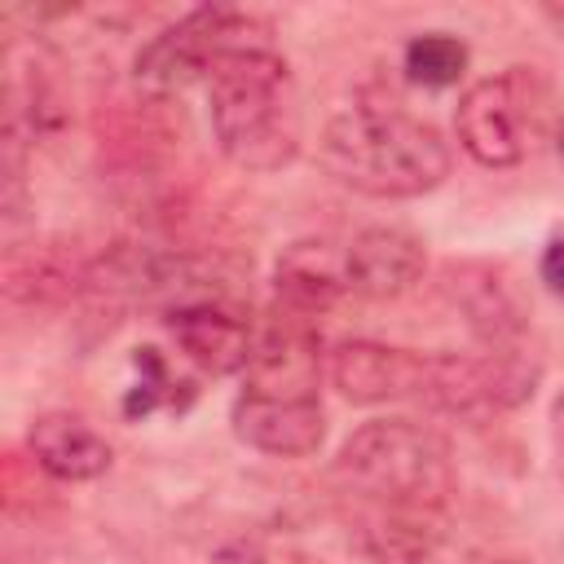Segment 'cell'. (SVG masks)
Masks as SVG:
<instances>
[{
	"instance_id": "1",
	"label": "cell",
	"mask_w": 564,
	"mask_h": 564,
	"mask_svg": "<svg viewBox=\"0 0 564 564\" xmlns=\"http://www.w3.org/2000/svg\"><path fill=\"white\" fill-rule=\"evenodd\" d=\"M330 480L339 494L370 507V520L383 516H427L449 511L458 476L449 441L414 419H370L335 454Z\"/></svg>"
},
{
	"instance_id": "2",
	"label": "cell",
	"mask_w": 564,
	"mask_h": 564,
	"mask_svg": "<svg viewBox=\"0 0 564 564\" xmlns=\"http://www.w3.org/2000/svg\"><path fill=\"white\" fill-rule=\"evenodd\" d=\"M322 163L357 194L419 198L449 176V145L397 101H357L326 123Z\"/></svg>"
},
{
	"instance_id": "3",
	"label": "cell",
	"mask_w": 564,
	"mask_h": 564,
	"mask_svg": "<svg viewBox=\"0 0 564 564\" xmlns=\"http://www.w3.org/2000/svg\"><path fill=\"white\" fill-rule=\"evenodd\" d=\"M212 132L220 154L242 172H278L300 154L304 115L286 57L260 44L225 57L207 79Z\"/></svg>"
},
{
	"instance_id": "4",
	"label": "cell",
	"mask_w": 564,
	"mask_h": 564,
	"mask_svg": "<svg viewBox=\"0 0 564 564\" xmlns=\"http://www.w3.org/2000/svg\"><path fill=\"white\" fill-rule=\"evenodd\" d=\"M260 44H273V26L264 18L242 13V9H225V4H207V9L176 18L150 44H141L132 75L145 93L172 97L198 79H212V70L225 57L260 48Z\"/></svg>"
},
{
	"instance_id": "5",
	"label": "cell",
	"mask_w": 564,
	"mask_h": 564,
	"mask_svg": "<svg viewBox=\"0 0 564 564\" xmlns=\"http://www.w3.org/2000/svg\"><path fill=\"white\" fill-rule=\"evenodd\" d=\"M542 366L520 348H485V352H423L419 401L458 419H485L516 410L533 397Z\"/></svg>"
},
{
	"instance_id": "6",
	"label": "cell",
	"mask_w": 564,
	"mask_h": 564,
	"mask_svg": "<svg viewBox=\"0 0 564 564\" xmlns=\"http://www.w3.org/2000/svg\"><path fill=\"white\" fill-rule=\"evenodd\" d=\"M317 375H322L317 322L273 308V317L256 335L242 392L269 397V401H317Z\"/></svg>"
},
{
	"instance_id": "7",
	"label": "cell",
	"mask_w": 564,
	"mask_h": 564,
	"mask_svg": "<svg viewBox=\"0 0 564 564\" xmlns=\"http://www.w3.org/2000/svg\"><path fill=\"white\" fill-rule=\"evenodd\" d=\"M454 128L463 150L480 167H516L524 159V101L520 75L476 79L454 110Z\"/></svg>"
},
{
	"instance_id": "8",
	"label": "cell",
	"mask_w": 564,
	"mask_h": 564,
	"mask_svg": "<svg viewBox=\"0 0 564 564\" xmlns=\"http://www.w3.org/2000/svg\"><path fill=\"white\" fill-rule=\"evenodd\" d=\"M326 375L339 388V397H348L357 405L419 401L423 352L392 348L379 339H344L326 352Z\"/></svg>"
},
{
	"instance_id": "9",
	"label": "cell",
	"mask_w": 564,
	"mask_h": 564,
	"mask_svg": "<svg viewBox=\"0 0 564 564\" xmlns=\"http://www.w3.org/2000/svg\"><path fill=\"white\" fill-rule=\"evenodd\" d=\"M167 330L181 344V352L194 366L212 370V375L247 370L251 348H256L251 322L234 304H225L220 295H189V300L172 304L167 308Z\"/></svg>"
},
{
	"instance_id": "10",
	"label": "cell",
	"mask_w": 564,
	"mask_h": 564,
	"mask_svg": "<svg viewBox=\"0 0 564 564\" xmlns=\"http://www.w3.org/2000/svg\"><path fill=\"white\" fill-rule=\"evenodd\" d=\"M366 546L375 564H494V555L476 538L454 529L449 511L370 520Z\"/></svg>"
},
{
	"instance_id": "11",
	"label": "cell",
	"mask_w": 564,
	"mask_h": 564,
	"mask_svg": "<svg viewBox=\"0 0 564 564\" xmlns=\"http://www.w3.org/2000/svg\"><path fill=\"white\" fill-rule=\"evenodd\" d=\"M427 269V251L414 234L397 225H370L344 247V282L366 300L405 295Z\"/></svg>"
},
{
	"instance_id": "12",
	"label": "cell",
	"mask_w": 564,
	"mask_h": 564,
	"mask_svg": "<svg viewBox=\"0 0 564 564\" xmlns=\"http://www.w3.org/2000/svg\"><path fill=\"white\" fill-rule=\"evenodd\" d=\"M234 432L273 458H308L326 436L322 401H269L242 392L234 401Z\"/></svg>"
},
{
	"instance_id": "13",
	"label": "cell",
	"mask_w": 564,
	"mask_h": 564,
	"mask_svg": "<svg viewBox=\"0 0 564 564\" xmlns=\"http://www.w3.org/2000/svg\"><path fill=\"white\" fill-rule=\"evenodd\" d=\"M26 449L53 480H97L110 467V441L66 410L40 414L26 432Z\"/></svg>"
},
{
	"instance_id": "14",
	"label": "cell",
	"mask_w": 564,
	"mask_h": 564,
	"mask_svg": "<svg viewBox=\"0 0 564 564\" xmlns=\"http://www.w3.org/2000/svg\"><path fill=\"white\" fill-rule=\"evenodd\" d=\"M445 295L463 313V322L489 344V348H516L524 317L511 295V286L485 269V264H449L445 269Z\"/></svg>"
},
{
	"instance_id": "15",
	"label": "cell",
	"mask_w": 564,
	"mask_h": 564,
	"mask_svg": "<svg viewBox=\"0 0 564 564\" xmlns=\"http://www.w3.org/2000/svg\"><path fill=\"white\" fill-rule=\"evenodd\" d=\"M273 291H278V308L317 322V313H326L348 291V282H344V251L335 256L326 242H291L278 256Z\"/></svg>"
},
{
	"instance_id": "16",
	"label": "cell",
	"mask_w": 564,
	"mask_h": 564,
	"mask_svg": "<svg viewBox=\"0 0 564 564\" xmlns=\"http://www.w3.org/2000/svg\"><path fill=\"white\" fill-rule=\"evenodd\" d=\"M88 269L93 264H79L57 242L13 247L9 260H4V291H9V300H22V304L57 300L75 286H88Z\"/></svg>"
},
{
	"instance_id": "17",
	"label": "cell",
	"mask_w": 564,
	"mask_h": 564,
	"mask_svg": "<svg viewBox=\"0 0 564 564\" xmlns=\"http://www.w3.org/2000/svg\"><path fill=\"white\" fill-rule=\"evenodd\" d=\"M463 70H467V44L445 31H427L405 44V75L423 88H449L463 79Z\"/></svg>"
},
{
	"instance_id": "18",
	"label": "cell",
	"mask_w": 564,
	"mask_h": 564,
	"mask_svg": "<svg viewBox=\"0 0 564 564\" xmlns=\"http://www.w3.org/2000/svg\"><path fill=\"white\" fill-rule=\"evenodd\" d=\"M137 383L128 388L123 397V414L137 419V414H150L159 401H167V388H172V375L159 357V348H137Z\"/></svg>"
},
{
	"instance_id": "19",
	"label": "cell",
	"mask_w": 564,
	"mask_h": 564,
	"mask_svg": "<svg viewBox=\"0 0 564 564\" xmlns=\"http://www.w3.org/2000/svg\"><path fill=\"white\" fill-rule=\"evenodd\" d=\"M538 273H542V282H546V291L564 295V238L546 242V251H542V260H538Z\"/></svg>"
},
{
	"instance_id": "20",
	"label": "cell",
	"mask_w": 564,
	"mask_h": 564,
	"mask_svg": "<svg viewBox=\"0 0 564 564\" xmlns=\"http://www.w3.org/2000/svg\"><path fill=\"white\" fill-rule=\"evenodd\" d=\"M551 436H555V449L564 458V392L555 397V410H551Z\"/></svg>"
},
{
	"instance_id": "21",
	"label": "cell",
	"mask_w": 564,
	"mask_h": 564,
	"mask_svg": "<svg viewBox=\"0 0 564 564\" xmlns=\"http://www.w3.org/2000/svg\"><path fill=\"white\" fill-rule=\"evenodd\" d=\"M560 145H564V137H560Z\"/></svg>"
}]
</instances>
